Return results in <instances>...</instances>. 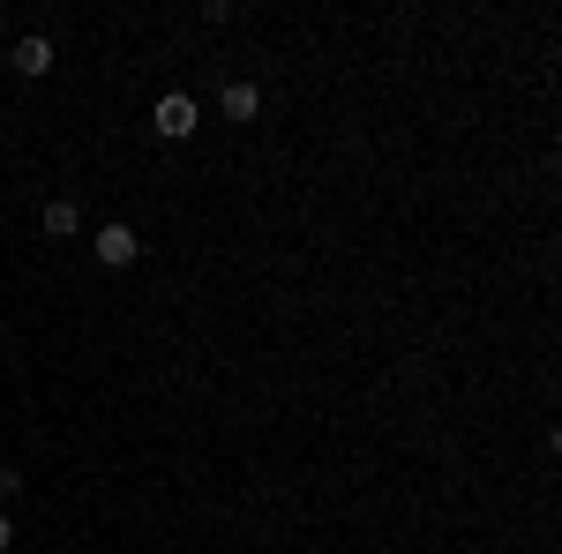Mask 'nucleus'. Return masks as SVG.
I'll list each match as a JSON object with an SVG mask.
<instances>
[{"label": "nucleus", "mask_w": 562, "mask_h": 554, "mask_svg": "<svg viewBox=\"0 0 562 554\" xmlns=\"http://www.w3.org/2000/svg\"><path fill=\"white\" fill-rule=\"evenodd\" d=\"M38 225H45V240H76V233H83V211H76L68 195H53L38 211Z\"/></svg>", "instance_id": "nucleus-5"}, {"label": "nucleus", "mask_w": 562, "mask_h": 554, "mask_svg": "<svg viewBox=\"0 0 562 554\" xmlns=\"http://www.w3.org/2000/svg\"><path fill=\"white\" fill-rule=\"evenodd\" d=\"M15 547V524H8V510H0V554Z\"/></svg>", "instance_id": "nucleus-7"}, {"label": "nucleus", "mask_w": 562, "mask_h": 554, "mask_svg": "<svg viewBox=\"0 0 562 554\" xmlns=\"http://www.w3.org/2000/svg\"><path fill=\"white\" fill-rule=\"evenodd\" d=\"M150 128H158V143H188V135L203 128V113H195V98H188V90H166V98H158V113H150Z\"/></svg>", "instance_id": "nucleus-1"}, {"label": "nucleus", "mask_w": 562, "mask_h": 554, "mask_svg": "<svg viewBox=\"0 0 562 554\" xmlns=\"http://www.w3.org/2000/svg\"><path fill=\"white\" fill-rule=\"evenodd\" d=\"M23 487H31V479H23V472H15V465H0V502H15V495H23Z\"/></svg>", "instance_id": "nucleus-6"}, {"label": "nucleus", "mask_w": 562, "mask_h": 554, "mask_svg": "<svg viewBox=\"0 0 562 554\" xmlns=\"http://www.w3.org/2000/svg\"><path fill=\"white\" fill-rule=\"evenodd\" d=\"M135 256H143L135 225H121V217H113V225H98V262H105V270H128Z\"/></svg>", "instance_id": "nucleus-2"}, {"label": "nucleus", "mask_w": 562, "mask_h": 554, "mask_svg": "<svg viewBox=\"0 0 562 554\" xmlns=\"http://www.w3.org/2000/svg\"><path fill=\"white\" fill-rule=\"evenodd\" d=\"M8 68H15V76H31V83H38V76H53V38H45V31L15 38V45H8Z\"/></svg>", "instance_id": "nucleus-3"}, {"label": "nucleus", "mask_w": 562, "mask_h": 554, "mask_svg": "<svg viewBox=\"0 0 562 554\" xmlns=\"http://www.w3.org/2000/svg\"><path fill=\"white\" fill-rule=\"evenodd\" d=\"M217 113H225L233 128H248V121L262 113V90L256 83H225V90H217Z\"/></svg>", "instance_id": "nucleus-4"}, {"label": "nucleus", "mask_w": 562, "mask_h": 554, "mask_svg": "<svg viewBox=\"0 0 562 554\" xmlns=\"http://www.w3.org/2000/svg\"><path fill=\"white\" fill-rule=\"evenodd\" d=\"M0 38H8V15H0Z\"/></svg>", "instance_id": "nucleus-8"}]
</instances>
